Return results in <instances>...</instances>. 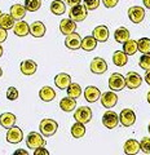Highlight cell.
<instances>
[{
    "mask_svg": "<svg viewBox=\"0 0 150 155\" xmlns=\"http://www.w3.org/2000/svg\"><path fill=\"white\" fill-rule=\"evenodd\" d=\"M39 129L43 136L51 137V136L55 134L57 132V129H58V123L53 119H43L39 123Z\"/></svg>",
    "mask_w": 150,
    "mask_h": 155,
    "instance_id": "cell-1",
    "label": "cell"
},
{
    "mask_svg": "<svg viewBox=\"0 0 150 155\" xmlns=\"http://www.w3.org/2000/svg\"><path fill=\"white\" fill-rule=\"evenodd\" d=\"M87 8L85 5H82V4H76V5H72L70 8V12H69V18L72 19L74 22H82L84 21L85 17H87Z\"/></svg>",
    "mask_w": 150,
    "mask_h": 155,
    "instance_id": "cell-2",
    "label": "cell"
},
{
    "mask_svg": "<svg viewBox=\"0 0 150 155\" xmlns=\"http://www.w3.org/2000/svg\"><path fill=\"white\" fill-rule=\"evenodd\" d=\"M109 88L114 92H118V91H122L125 88V79L122 74L119 72H114L111 74L109 78Z\"/></svg>",
    "mask_w": 150,
    "mask_h": 155,
    "instance_id": "cell-3",
    "label": "cell"
},
{
    "mask_svg": "<svg viewBox=\"0 0 150 155\" xmlns=\"http://www.w3.org/2000/svg\"><path fill=\"white\" fill-rule=\"evenodd\" d=\"M26 145L28 149L35 150L38 147H42L45 145V140L43 138V136L39 134L38 132H30L26 138Z\"/></svg>",
    "mask_w": 150,
    "mask_h": 155,
    "instance_id": "cell-4",
    "label": "cell"
},
{
    "mask_svg": "<svg viewBox=\"0 0 150 155\" xmlns=\"http://www.w3.org/2000/svg\"><path fill=\"white\" fill-rule=\"evenodd\" d=\"M74 119L82 124L89 123L91 119H92V110L88 107V106H80V107L74 113Z\"/></svg>",
    "mask_w": 150,
    "mask_h": 155,
    "instance_id": "cell-5",
    "label": "cell"
},
{
    "mask_svg": "<svg viewBox=\"0 0 150 155\" xmlns=\"http://www.w3.org/2000/svg\"><path fill=\"white\" fill-rule=\"evenodd\" d=\"M119 116V123L123 125V127H132L136 122V115L131 109H124L120 111Z\"/></svg>",
    "mask_w": 150,
    "mask_h": 155,
    "instance_id": "cell-6",
    "label": "cell"
},
{
    "mask_svg": "<svg viewBox=\"0 0 150 155\" xmlns=\"http://www.w3.org/2000/svg\"><path fill=\"white\" fill-rule=\"evenodd\" d=\"M124 79H125V87L129 89H137L142 83V78L135 71H129L124 76Z\"/></svg>",
    "mask_w": 150,
    "mask_h": 155,
    "instance_id": "cell-7",
    "label": "cell"
},
{
    "mask_svg": "<svg viewBox=\"0 0 150 155\" xmlns=\"http://www.w3.org/2000/svg\"><path fill=\"white\" fill-rule=\"evenodd\" d=\"M119 123V116L115 111H106L102 116V124L108 129H114Z\"/></svg>",
    "mask_w": 150,
    "mask_h": 155,
    "instance_id": "cell-8",
    "label": "cell"
},
{
    "mask_svg": "<svg viewBox=\"0 0 150 155\" xmlns=\"http://www.w3.org/2000/svg\"><path fill=\"white\" fill-rule=\"evenodd\" d=\"M100 100H101V104H102L104 107L106 109H111L114 107L118 102V96L114 93V91H109V92H105L100 96Z\"/></svg>",
    "mask_w": 150,
    "mask_h": 155,
    "instance_id": "cell-9",
    "label": "cell"
},
{
    "mask_svg": "<svg viewBox=\"0 0 150 155\" xmlns=\"http://www.w3.org/2000/svg\"><path fill=\"white\" fill-rule=\"evenodd\" d=\"M80 44H82V38H80L79 34H76L75 31L69 34L65 39V45H66V48H69L70 51L79 49Z\"/></svg>",
    "mask_w": 150,
    "mask_h": 155,
    "instance_id": "cell-10",
    "label": "cell"
},
{
    "mask_svg": "<svg viewBox=\"0 0 150 155\" xmlns=\"http://www.w3.org/2000/svg\"><path fill=\"white\" fill-rule=\"evenodd\" d=\"M91 71L93 74H104L108 70V64L104 58L101 57H95L93 60L91 61Z\"/></svg>",
    "mask_w": 150,
    "mask_h": 155,
    "instance_id": "cell-11",
    "label": "cell"
},
{
    "mask_svg": "<svg viewBox=\"0 0 150 155\" xmlns=\"http://www.w3.org/2000/svg\"><path fill=\"white\" fill-rule=\"evenodd\" d=\"M128 18L133 23L142 22L144 18H145V11H144V8L142 7H137V5L131 7L128 9Z\"/></svg>",
    "mask_w": 150,
    "mask_h": 155,
    "instance_id": "cell-12",
    "label": "cell"
},
{
    "mask_svg": "<svg viewBox=\"0 0 150 155\" xmlns=\"http://www.w3.org/2000/svg\"><path fill=\"white\" fill-rule=\"evenodd\" d=\"M23 138V132L21 128L18 127H13L8 129V133H7V141L11 142V143H18L21 142Z\"/></svg>",
    "mask_w": 150,
    "mask_h": 155,
    "instance_id": "cell-13",
    "label": "cell"
},
{
    "mask_svg": "<svg viewBox=\"0 0 150 155\" xmlns=\"http://www.w3.org/2000/svg\"><path fill=\"white\" fill-rule=\"evenodd\" d=\"M92 36H93L96 40L100 41V43H105L109 39V28L106 27L105 25L97 26L93 30V32H92Z\"/></svg>",
    "mask_w": 150,
    "mask_h": 155,
    "instance_id": "cell-14",
    "label": "cell"
},
{
    "mask_svg": "<svg viewBox=\"0 0 150 155\" xmlns=\"http://www.w3.org/2000/svg\"><path fill=\"white\" fill-rule=\"evenodd\" d=\"M28 31H30V26H28V23L25 22L23 19L17 21V23H14V26H13L14 35H17L20 38H23V36L28 35Z\"/></svg>",
    "mask_w": 150,
    "mask_h": 155,
    "instance_id": "cell-15",
    "label": "cell"
},
{
    "mask_svg": "<svg viewBox=\"0 0 150 155\" xmlns=\"http://www.w3.org/2000/svg\"><path fill=\"white\" fill-rule=\"evenodd\" d=\"M20 69H21V72H22L23 75L30 76V75H34V74L36 72L38 65H36L34 61H31V60H25V61L21 62Z\"/></svg>",
    "mask_w": 150,
    "mask_h": 155,
    "instance_id": "cell-16",
    "label": "cell"
},
{
    "mask_svg": "<svg viewBox=\"0 0 150 155\" xmlns=\"http://www.w3.org/2000/svg\"><path fill=\"white\" fill-rule=\"evenodd\" d=\"M75 28H76V22H74L70 18H65L60 22V31L66 36L69 35V34L74 32Z\"/></svg>",
    "mask_w": 150,
    "mask_h": 155,
    "instance_id": "cell-17",
    "label": "cell"
},
{
    "mask_svg": "<svg viewBox=\"0 0 150 155\" xmlns=\"http://www.w3.org/2000/svg\"><path fill=\"white\" fill-rule=\"evenodd\" d=\"M100 96H101L100 89L96 88V87H93V85L87 87L85 91H84V97H85V100L88 101V102H91V104H93V102H96L97 100H100Z\"/></svg>",
    "mask_w": 150,
    "mask_h": 155,
    "instance_id": "cell-18",
    "label": "cell"
},
{
    "mask_svg": "<svg viewBox=\"0 0 150 155\" xmlns=\"http://www.w3.org/2000/svg\"><path fill=\"white\" fill-rule=\"evenodd\" d=\"M70 83H71V76L69 74H65V72H61V74L56 75L55 78V84L60 89H66L70 85Z\"/></svg>",
    "mask_w": 150,
    "mask_h": 155,
    "instance_id": "cell-19",
    "label": "cell"
},
{
    "mask_svg": "<svg viewBox=\"0 0 150 155\" xmlns=\"http://www.w3.org/2000/svg\"><path fill=\"white\" fill-rule=\"evenodd\" d=\"M16 124V115L12 113H3L0 115V125L5 129L12 128Z\"/></svg>",
    "mask_w": 150,
    "mask_h": 155,
    "instance_id": "cell-20",
    "label": "cell"
},
{
    "mask_svg": "<svg viewBox=\"0 0 150 155\" xmlns=\"http://www.w3.org/2000/svg\"><path fill=\"white\" fill-rule=\"evenodd\" d=\"M28 32H30L34 38H43V36H44V34H45L44 23L40 22V21L32 22L30 25V31H28Z\"/></svg>",
    "mask_w": 150,
    "mask_h": 155,
    "instance_id": "cell-21",
    "label": "cell"
},
{
    "mask_svg": "<svg viewBox=\"0 0 150 155\" xmlns=\"http://www.w3.org/2000/svg\"><path fill=\"white\" fill-rule=\"evenodd\" d=\"M123 150H124V154L127 155H135L140 151V142H137L136 140L131 138V140H127L123 146Z\"/></svg>",
    "mask_w": 150,
    "mask_h": 155,
    "instance_id": "cell-22",
    "label": "cell"
},
{
    "mask_svg": "<svg viewBox=\"0 0 150 155\" xmlns=\"http://www.w3.org/2000/svg\"><path fill=\"white\" fill-rule=\"evenodd\" d=\"M26 9L21 4H14L11 7V16L14 18V21H21L26 16Z\"/></svg>",
    "mask_w": 150,
    "mask_h": 155,
    "instance_id": "cell-23",
    "label": "cell"
},
{
    "mask_svg": "<svg viewBox=\"0 0 150 155\" xmlns=\"http://www.w3.org/2000/svg\"><path fill=\"white\" fill-rule=\"evenodd\" d=\"M39 97L42 101H44V102H51L52 100L56 98V92L53 88H51V87H43V88L39 91Z\"/></svg>",
    "mask_w": 150,
    "mask_h": 155,
    "instance_id": "cell-24",
    "label": "cell"
},
{
    "mask_svg": "<svg viewBox=\"0 0 150 155\" xmlns=\"http://www.w3.org/2000/svg\"><path fill=\"white\" fill-rule=\"evenodd\" d=\"M60 107H61V110L66 111V113H71V111L76 107V101H75V98H71V97L67 96L60 101Z\"/></svg>",
    "mask_w": 150,
    "mask_h": 155,
    "instance_id": "cell-25",
    "label": "cell"
},
{
    "mask_svg": "<svg viewBox=\"0 0 150 155\" xmlns=\"http://www.w3.org/2000/svg\"><path fill=\"white\" fill-rule=\"evenodd\" d=\"M131 38V34L128 31V28H125V27H119L115 30L114 32V39H115V41H118V43H124V41H127L128 39Z\"/></svg>",
    "mask_w": 150,
    "mask_h": 155,
    "instance_id": "cell-26",
    "label": "cell"
},
{
    "mask_svg": "<svg viewBox=\"0 0 150 155\" xmlns=\"http://www.w3.org/2000/svg\"><path fill=\"white\" fill-rule=\"evenodd\" d=\"M128 62V56L122 51H117L113 54V64L118 67H123L124 65H127Z\"/></svg>",
    "mask_w": 150,
    "mask_h": 155,
    "instance_id": "cell-27",
    "label": "cell"
},
{
    "mask_svg": "<svg viewBox=\"0 0 150 155\" xmlns=\"http://www.w3.org/2000/svg\"><path fill=\"white\" fill-rule=\"evenodd\" d=\"M96 47H97V40H96L93 36H85V38L82 39L80 48H82V49H84L85 52L93 51Z\"/></svg>",
    "mask_w": 150,
    "mask_h": 155,
    "instance_id": "cell-28",
    "label": "cell"
},
{
    "mask_svg": "<svg viewBox=\"0 0 150 155\" xmlns=\"http://www.w3.org/2000/svg\"><path fill=\"white\" fill-rule=\"evenodd\" d=\"M123 52L125 53L127 56H133L135 53L137 52V41L133 40V39H128L127 41L123 43Z\"/></svg>",
    "mask_w": 150,
    "mask_h": 155,
    "instance_id": "cell-29",
    "label": "cell"
},
{
    "mask_svg": "<svg viewBox=\"0 0 150 155\" xmlns=\"http://www.w3.org/2000/svg\"><path fill=\"white\" fill-rule=\"evenodd\" d=\"M14 26V18L11 16V13H2L0 16V27L9 30V28H13Z\"/></svg>",
    "mask_w": 150,
    "mask_h": 155,
    "instance_id": "cell-30",
    "label": "cell"
},
{
    "mask_svg": "<svg viewBox=\"0 0 150 155\" xmlns=\"http://www.w3.org/2000/svg\"><path fill=\"white\" fill-rule=\"evenodd\" d=\"M66 11V4L64 2H61V0H55V2H52L51 4V12L55 14V16H61V14H64Z\"/></svg>",
    "mask_w": 150,
    "mask_h": 155,
    "instance_id": "cell-31",
    "label": "cell"
},
{
    "mask_svg": "<svg viewBox=\"0 0 150 155\" xmlns=\"http://www.w3.org/2000/svg\"><path fill=\"white\" fill-rule=\"evenodd\" d=\"M84 134H85V127H84V124L76 122L71 127V136L74 138H82Z\"/></svg>",
    "mask_w": 150,
    "mask_h": 155,
    "instance_id": "cell-32",
    "label": "cell"
},
{
    "mask_svg": "<svg viewBox=\"0 0 150 155\" xmlns=\"http://www.w3.org/2000/svg\"><path fill=\"white\" fill-rule=\"evenodd\" d=\"M137 51L145 53H150V39L149 38H141L137 40Z\"/></svg>",
    "mask_w": 150,
    "mask_h": 155,
    "instance_id": "cell-33",
    "label": "cell"
},
{
    "mask_svg": "<svg viewBox=\"0 0 150 155\" xmlns=\"http://www.w3.org/2000/svg\"><path fill=\"white\" fill-rule=\"evenodd\" d=\"M67 96L71 97V98H78V97H80L82 94V88L79 84L76 83H70V85L67 87Z\"/></svg>",
    "mask_w": 150,
    "mask_h": 155,
    "instance_id": "cell-34",
    "label": "cell"
},
{
    "mask_svg": "<svg viewBox=\"0 0 150 155\" xmlns=\"http://www.w3.org/2000/svg\"><path fill=\"white\" fill-rule=\"evenodd\" d=\"M42 7V0H25V9L28 12H36Z\"/></svg>",
    "mask_w": 150,
    "mask_h": 155,
    "instance_id": "cell-35",
    "label": "cell"
},
{
    "mask_svg": "<svg viewBox=\"0 0 150 155\" xmlns=\"http://www.w3.org/2000/svg\"><path fill=\"white\" fill-rule=\"evenodd\" d=\"M138 65L144 70L150 69V53H145V54H142L141 57H140Z\"/></svg>",
    "mask_w": 150,
    "mask_h": 155,
    "instance_id": "cell-36",
    "label": "cell"
},
{
    "mask_svg": "<svg viewBox=\"0 0 150 155\" xmlns=\"http://www.w3.org/2000/svg\"><path fill=\"white\" fill-rule=\"evenodd\" d=\"M140 150L144 154H150V137H144L140 142Z\"/></svg>",
    "mask_w": 150,
    "mask_h": 155,
    "instance_id": "cell-37",
    "label": "cell"
},
{
    "mask_svg": "<svg viewBox=\"0 0 150 155\" xmlns=\"http://www.w3.org/2000/svg\"><path fill=\"white\" fill-rule=\"evenodd\" d=\"M84 5L87 11H95L100 5V0H84Z\"/></svg>",
    "mask_w": 150,
    "mask_h": 155,
    "instance_id": "cell-38",
    "label": "cell"
},
{
    "mask_svg": "<svg viewBox=\"0 0 150 155\" xmlns=\"http://www.w3.org/2000/svg\"><path fill=\"white\" fill-rule=\"evenodd\" d=\"M7 98L9 101H14L18 98V91L17 88H14V87H9L8 91H7Z\"/></svg>",
    "mask_w": 150,
    "mask_h": 155,
    "instance_id": "cell-39",
    "label": "cell"
},
{
    "mask_svg": "<svg viewBox=\"0 0 150 155\" xmlns=\"http://www.w3.org/2000/svg\"><path fill=\"white\" fill-rule=\"evenodd\" d=\"M102 3L106 8H114V7L118 5L119 0H102Z\"/></svg>",
    "mask_w": 150,
    "mask_h": 155,
    "instance_id": "cell-40",
    "label": "cell"
},
{
    "mask_svg": "<svg viewBox=\"0 0 150 155\" xmlns=\"http://www.w3.org/2000/svg\"><path fill=\"white\" fill-rule=\"evenodd\" d=\"M7 36H8V32L5 28H3V27H0V43H4L7 40Z\"/></svg>",
    "mask_w": 150,
    "mask_h": 155,
    "instance_id": "cell-41",
    "label": "cell"
},
{
    "mask_svg": "<svg viewBox=\"0 0 150 155\" xmlns=\"http://www.w3.org/2000/svg\"><path fill=\"white\" fill-rule=\"evenodd\" d=\"M49 153L47 151V150L44 149V146H42V147H38L35 149V151H34V155H48Z\"/></svg>",
    "mask_w": 150,
    "mask_h": 155,
    "instance_id": "cell-42",
    "label": "cell"
},
{
    "mask_svg": "<svg viewBox=\"0 0 150 155\" xmlns=\"http://www.w3.org/2000/svg\"><path fill=\"white\" fill-rule=\"evenodd\" d=\"M80 2L82 0H64V3L66 4V5H70V7L76 5V4H80Z\"/></svg>",
    "mask_w": 150,
    "mask_h": 155,
    "instance_id": "cell-43",
    "label": "cell"
},
{
    "mask_svg": "<svg viewBox=\"0 0 150 155\" xmlns=\"http://www.w3.org/2000/svg\"><path fill=\"white\" fill-rule=\"evenodd\" d=\"M144 79H145V81H146V83L150 85V69H148V70H146V72H145Z\"/></svg>",
    "mask_w": 150,
    "mask_h": 155,
    "instance_id": "cell-44",
    "label": "cell"
},
{
    "mask_svg": "<svg viewBox=\"0 0 150 155\" xmlns=\"http://www.w3.org/2000/svg\"><path fill=\"white\" fill-rule=\"evenodd\" d=\"M18 154H22V155H27L28 153L26 151V150H23V149H20V150H17V151H14V155H18Z\"/></svg>",
    "mask_w": 150,
    "mask_h": 155,
    "instance_id": "cell-45",
    "label": "cell"
},
{
    "mask_svg": "<svg viewBox=\"0 0 150 155\" xmlns=\"http://www.w3.org/2000/svg\"><path fill=\"white\" fill-rule=\"evenodd\" d=\"M142 2H144V5L148 9H150V0H142Z\"/></svg>",
    "mask_w": 150,
    "mask_h": 155,
    "instance_id": "cell-46",
    "label": "cell"
},
{
    "mask_svg": "<svg viewBox=\"0 0 150 155\" xmlns=\"http://www.w3.org/2000/svg\"><path fill=\"white\" fill-rule=\"evenodd\" d=\"M146 98H148V102L150 104V92H149V93H148V97H146Z\"/></svg>",
    "mask_w": 150,
    "mask_h": 155,
    "instance_id": "cell-47",
    "label": "cell"
},
{
    "mask_svg": "<svg viewBox=\"0 0 150 155\" xmlns=\"http://www.w3.org/2000/svg\"><path fill=\"white\" fill-rule=\"evenodd\" d=\"M3 56V48H2V45H0V57Z\"/></svg>",
    "mask_w": 150,
    "mask_h": 155,
    "instance_id": "cell-48",
    "label": "cell"
},
{
    "mask_svg": "<svg viewBox=\"0 0 150 155\" xmlns=\"http://www.w3.org/2000/svg\"><path fill=\"white\" fill-rule=\"evenodd\" d=\"M2 75H3V70H2V67H0V78H2Z\"/></svg>",
    "mask_w": 150,
    "mask_h": 155,
    "instance_id": "cell-49",
    "label": "cell"
},
{
    "mask_svg": "<svg viewBox=\"0 0 150 155\" xmlns=\"http://www.w3.org/2000/svg\"><path fill=\"white\" fill-rule=\"evenodd\" d=\"M148 130H149V133H150V123H149V127H148Z\"/></svg>",
    "mask_w": 150,
    "mask_h": 155,
    "instance_id": "cell-50",
    "label": "cell"
},
{
    "mask_svg": "<svg viewBox=\"0 0 150 155\" xmlns=\"http://www.w3.org/2000/svg\"><path fill=\"white\" fill-rule=\"evenodd\" d=\"M0 16H2V11H0Z\"/></svg>",
    "mask_w": 150,
    "mask_h": 155,
    "instance_id": "cell-51",
    "label": "cell"
}]
</instances>
